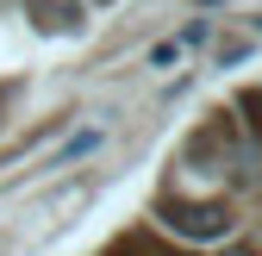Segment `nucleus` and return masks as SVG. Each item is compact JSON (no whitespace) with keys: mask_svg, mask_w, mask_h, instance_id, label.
Wrapping results in <instances>:
<instances>
[{"mask_svg":"<svg viewBox=\"0 0 262 256\" xmlns=\"http://www.w3.org/2000/svg\"><path fill=\"white\" fill-rule=\"evenodd\" d=\"M169 225L181 238H225L231 231V206L225 200H169Z\"/></svg>","mask_w":262,"mask_h":256,"instance_id":"f257e3e1","label":"nucleus"},{"mask_svg":"<svg viewBox=\"0 0 262 256\" xmlns=\"http://www.w3.org/2000/svg\"><path fill=\"white\" fill-rule=\"evenodd\" d=\"M25 7H31V19H38L44 31H75L81 25V7H75V0H25Z\"/></svg>","mask_w":262,"mask_h":256,"instance_id":"f03ea898","label":"nucleus"},{"mask_svg":"<svg viewBox=\"0 0 262 256\" xmlns=\"http://www.w3.org/2000/svg\"><path fill=\"white\" fill-rule=\"evenodd\" d=\"M113 256H175V250H162L156 238H144V231H131L125 244H113Z\"/></svg>","mask_w":262,"mask_h":256,"instance_id":"7ed1b4c3","label":"nucleus"},{"mask_svg":"<svg viewBox=\"0 0 262 256\" xmlns=\"http://www.w3.org/2000/svg\"><path fill=\"white\" fill-rule=\"evenodd\" d=\"M231 256H250V250H231Z\"/></svg>","mask_w":262,"mask_h":256,"instance_id":"20e7f679","label":"nucleus"}]
</instances>
